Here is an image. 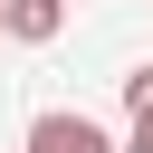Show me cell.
Instances as JSON below:
<instances>
[{"instance_id": "obj_5", "label": "cell", "mask_w": 153, "mask_h": 153, "mask_svg": "<svg viewBox=\"0 0 153 153\" xmlns=\"http://www.w3.org/2000/svg\"><path fill=\"white\" fill-rule=\"evenodd\" d=\"M0 38H10V0H0Z\"/></svg>"}, {"instance_id": "obj_4", "label": "cell", "mask_w": 153, "mask_h": 153, "mask_svg": "<svg viewBox=\"0 0 153 153\" xmlns=\"http://www.w3.org/2000/svg\"><path fill=\"white\" fill-rule=\"evenodd\" d=\"M124 153H153V105L134 115V134H124Z\"/></svg>"}, {"instance_id": "obj_2", "label": "cell", "mask_w": 153, "mask_h": 153, "mask_svg": "<svg viewBox=\"0 0 153 153\" xmlns=\"http://www.w3.org/2000/svg\"><path fill=\"white\" fill-rule=\"evenodd\" d=\"M67 29V0H10V38H29V48H48Z\"/></svg>"}, {"instance_id": "obj_1", "label": "cell", "mask_w": 153, "mask_h": 153, "mask_svg": "<svg viewBox=\"0 0 153 153\" xmlns=\"http://www.w3.org/2000/svg\"><path fill=\"white\" fill-rule=\"evenodd\" d=\"M29 153H124L96 115H67V105H48L38 124H29Z\"/></svg>"}, {"instance_id": "obj_3", "label": "cell", "mask_w": 153, "mask_h": 153, "mask_svg": "<svg viewBox=\"0 0 153 153\" xmlns=\"http://www.w3.org/2000/svg\"><path fill=\"white\" fill-rule=\"evenodd\" d=\"M124 105H134V115L153 105V67H134V76H124Z\"/></svg>"}]
</instances>
